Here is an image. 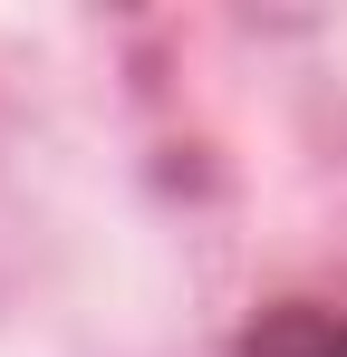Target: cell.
Here are the masks:
<instances>
[{
	"mask_svg": "<svg viewBox=\"0 0 347 357\" xmlns=\"http://www.w3.org/2000/svg\"><path fill=\"white\" fill-rule=\"evenodd\" d=\"M241 357H347V319L338 309H309V299L261 309V319L241 328Z\"/></svg>",
	"mask_w": 347,
	"mask_h": 357,
	"instance_id": "obj_1",
	"label": "cell"
}]
</instances>
